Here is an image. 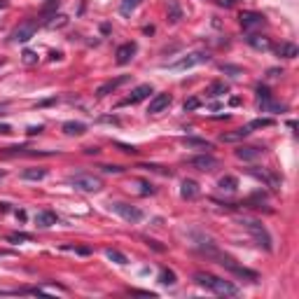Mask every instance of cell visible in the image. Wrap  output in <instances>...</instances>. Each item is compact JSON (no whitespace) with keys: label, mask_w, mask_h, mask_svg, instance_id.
Instances as JSON below:
<instances>
[{"label":"cell","mask_w":299,"mask_h":299,"mask_svg":"<svg viewBox=\"0 0 299 299\" xmlns=\"http://www.w3.org/2000/svg\"><path fill=\"white\" fill-rule=\"evenodd\" d=\"M68 185H73L77 192H87V194L103 189V180L94 173H73V176H68Z\"/></svg>","instance_id":"4"},{"label":"cell","mask_w":299,"mask_h":299,"mask_svg":"<svg viewBox=\"0 0 299 299\" xmlns=\"http://www.w3.org/2000/svg\"><path fill=\"white\" fill-rule=\"evenodd\" d=\"M180 17H183V12H180V7H178V3H176V0H171V3H168V19H171L173 24H176V21H180Z\"/></svg>","instance_id":"30"},{"label":"cell","mask_w":299,"mask_h":299,"mask_svg":"<svg viewBox=\"0 0 299 299\" xmlns=\"http://www.w3.org/2000/svg\"><path fill=\"white\" fill-rule=\"evenodd\" d=\"M141 3H143V0H122V7H119V12H122L124 17H129V14L134 12V10L141 5Z\"/></svg>","instance_id":"28"},{"label":"cell","mask_w":299,"mask_h":299,"mask_svg":"<svg viewBox=\"0 0 299 299\" xmlns=\"http://www.w3.org/2000/svg\"><path fill=\"white\" fill-rule=\"evenodd\" d=\"M35 31H37V21L35 19H26L24 24H19L17 28L12 31V42H28L33 35H35Z\"/></svg>","instance_id":"6"},{"label":"cell","mask_w":299,"mask_h":299,"mask_svg":"<svg viewBox=\"0 0 299 299\" xmlns=\"http://www.w3.org/2000/svg\"><path fill=\"white\" fill-rule=\"evenodd\" d=\"M3 178H5V173H3V171H0V180H3Z\"/></svg>","instance_id":"43"},{"label":"cell","mask_w":299,"mask_h":299,"mask_svg":"<svg viewBox=\"0 0 299 299\" xmlns=\"http://www.w3.org/2000/svg\"><path fill=\"white\" fill-rule=\"evenodd\" d=\"M126 75H122V77H115V79H108V82H105V84H101L96 89V96L98 98H103V96H108V94H112L117 89V87H122L124 82H126Z\"/></svg>","instance_id":"13"},{"label":"cell","mask_w":299,"mask_h":299,"mask_svg":"<svg viewBox=\"0 0 299 299\" xmlns=\"http://www.w3.org/2000/svg\"><path fill=\"white\" fill-rule=\"evenodd\" d=\"M189 166H194L196 171H215V168L220 166V161H218L213 154L203 152V154H196V157L189 159Z\"/></svg>","instance_id":"8"},{"label":"cell","mask_w":299,"mask_h":299,"mask_svg":"<svg viewBox=\"0 0 299 299\" xmlns=\"http://www.w3.org/2000/svg\"><path fill=\"white\" fill-rule=\"evenodd\" d=\"M241 225L245 227V232H248L252 238H255V243L260 245V248H264L267 252L274 250V241H271V234H269V229H267V227H264L260 220H250V218H243V220H241Z\"/></svg>","instance_id":"3"},{"label":"cell","mask_w":299,"mask_h":299,"mask_svg":"<svg viewBox=\"0 0 299 299\" xmlns=\"http://www.w3.org/2000/svg\"><path fill=\"white\" fill-rule=\"evenodd\" d=\"M183 145L189 147V150H203V152L213 150V143L203 141V138H194V136H185V138H183Z\"/></svg>","instance_id":"16"},{"label":"cell","mask_w":299,"mask_h":299,"mask_svg":"<svg viewBox=\"0 0 299 299\" xmlns=\"http://www.w3.org/2000/svg\"><path fill=\"white\" fill-rule=\"evenodd\" d=\"M150 94H152V87H150V84H138V87L134 89V92L129 94V96L124 98V101H122L119 105H134V103H141V101H145V98L150 96Z\"/></svg>","instance_id":"10"},{"label":"cell","mask_w":299,"mask_h":299,"mask_svg":"<svg viewBox=\"0 0 299 299\" xmlns=\"http://www.w3.org/2000/svg\"><path fill=\"white\" fill-rule=\"evenodd\" d=\"M138 185H141V194H152L154 189L150 183H145V180H138Z\"/></svg>","instance_id":"34"},{"label":"cell","mask_w":299,"mask_h":299,"mask_svg":"<svg viewBox=\"0 0 299 299\" xmlns=\"http://www.w3.org/2000/svg\"><path fill=\"white\" fill-rule=\"evenodd\" d=\"M218 187L222 189V192H236V187H238V180L234 176H225V178H220V183H218Z\"/></svg>","instance_id":"23"},{"label":"cell","mask_w":299,"mask_h":299,"mask_svg":"<svg viewBox=\"0 0 299 299\" xmlns=\"http://www.w3.org/2000/svg\"><path fill=\"white\" fill-rule=\"evenodd\" d=\"M210 61V54L208 52H192V54L178 59L176 63H168L171 70H187V68H194V66H201V63Z\"/></svg>","instance_id":"5"},{"label":"cell","mask_w":299,"mask_h":299,"mask_svg":"<svg viewBox=\"0 0 299 299\" xmlns=\"http://www.w3.org/2000/svg\"><path fill=\"white\" fill-rule=\"evenodd\" d=\"M3 110H5V105H0V112H3Z\"/></svg>","instance_id":"44"},{"label":"cell","mask_w":299,"mask_h":299,"mask_svg":"<svg viewBox=\"0 0 299 299\" xmlns=\"http://www.w3.org/2000/svg\"><path fill=\"white\" fill-rule=\"evenodd\" d=\"M194 281H196V285L206 287V290H210V292H215V294H222V297H234V294H238L236 285H232V283L225 281V278H218V276L208 274V271H196Z\"/></svg>","instance_id":"2"},{"label":"cell","mask_w":299,"mask_h":299,"mask_svg":"<svg viewBox=\"0 0 299 299\" xmlns=\"http://www.w3.org/2000/svg\"><path fill=\"white\" fill-rule=\"evenodd\" d=\"M218 3H220L222 7H232L234 5V0H218Z\"/></svg>","instance_id":"40"},{"label":"cell","mask_w":299,"mask_h":299,"mask_svg":"<svg viewBox=\"0 0 299 299\" xmlns=\"http://www.w3.org/2000/svg\"><path fill=\"white\" fill-rule=\"evenodd\" d=\"M45 176H47V171H45V168H26V171L21 173V178H24V180H42Z\"/></svg>","instance_id":"26"},{"label":"cell","mask_w":299,"mask_h":299,"mask_svg":"<svg viewBox=\"0 0 299 299\" xmlns=\"http://www.w3.org/2000/svg\"><path fill=\"white\" fill-rule=\"evenodd\" d=\"M145 243H147V245H152L157 252H164V250H166L164 245H159V241H152V238H145Z\"/></svg>","instance_id":"36"},{"label":"cell","mask_w":299,"mask_h":299,"mask_svg":"<svg viewBox=\"0 0 299 299\" xmlns=\"http://www.w3.org/2000/svg\"><path fill=\"white\" fill-rule=\"evenodd\" d=\"M225 94H229V87H227V84H225V82H213V84L208 87V92H206V96L215 98V96H225Z\"/></svg>","instance_id":"24"},{"label":"cell","mask_w":299,"mask_h":299,"mask_svg":"<svg viewBox=\"0 0 299 299\" xmlns=\"http://www.w3.org/2000/svg\"><path fill=\"white\" fill-rule=\"evenodd\" d=\"M238 19H241V26H243L245 31H252V28H262V26L267 24L262 14H257V12H243Z\"/></svg>","instance_id":"12"},{"label":"cell","mask_w":299,"mask_h":299,"mask_svg":"<svg viewBox=\"0 0 299 299\" xmlns=\"http://www.w3.org/2000/svg\"><path fill=\"white\" fill-rule=\"evenodd\" d=\"M248 42H250L255 49H271L269 37H264V35H250V37H248Z\"/></svg>","instance_id":"25"},{"label":"cell","mask_w":299,"mask_h":299,"mask_svg":"<svg viewBox=\"0 0 299 299\" xmlns=\"http://www.w3.org/2000/svg\"><path fill=\"white\" fill-rule=\"evenodd\" d=\"M257 94H260V98H271V94H269L267 87H257Z\"/></svg>","instance_id":"37"},{"label":"cell","mask_w":299,"mask_h":299,"mask_svg":"<svg viewBox=\"0 0 299 299\" xmlns=\"http://www.w3.org/2000/svg\"><path fill=\"white\" fill-rule=\"evenodd\" d=\"M274 124V119H269V117H262V119H252L248 126L250 129H264V126H271Z\"/></svg>","instance_id":"31"},{"label":"cell","mask_w":299,"mask_h":299,"mask_svg":"<svg viewBox=\"0 0 299 299\" xmlns=\"http://www.w3.org/2000/svg\"><path fill=\"white\" fill-rule=\"evenodd\" d=\"M199 105H201V101H199V98H189V101H185V110L192 112V110H196Z\"/></svg>","instance_id":"33"},{"label":"cell","mask_w":299,"mask_h":299,"mask_svg":"<svg viewBox=\"0 0 299 299\" xmlns=\"http://www.w3.org/2000/svg\"><path fill=\"white\" fill-rule=\"evenodd\" d=\"M87 131V126L82 122H66L63 124V134L68 136H82Z\"/></svg>","instance_id":"22"},{"label":"cell","mask_w":299,"mask_h":299,"mask_svg":"<svg viewBox=\"0 0 299 299\" xmlns=\"http://www.w3.org/2000/svg\"><path fill=\"white\" fill-rule=\"evenodd\" d=\"M136 52H138V45H136V42H124V45H119V47H117V52H115V56H117L115 61L119 63V66H126V63L136 56Z\"/></svg>","instance_id":"9"},{"label":"cell","mask_w":299,"mask_h":299,"mask_svg":"<svg viewBox=\"0 0 299 299\" xmlns=\"http://www.w3.org/2000/svg\"><path fill=\"white\" fill-rule=\"evenodd\" d=\"M159 283L161 285H176V274H173L171 269H161L159 271Z\"/></svg>","instance_id":"27"},{"label":"cell","mask_w":299,"mask_h":299,"mask_svg":"<svg viewBox=\"0 0 299 299\" xmlns=\"http://www.w3.org/2000/svg\"><path fill=\"white\" fill-rule=\"evenodd\" d=\"M180 194H183V199H187V201H194L196 196H199V185H196L194 180H183Z\"/></svg>","instance_id":"19"},{"label":"cell","mask_w":299,"mask_h":299,"mask_svg":"<svg viewBox=\"0 0 299 299\" xmlns=\"http://www.w3.org/2000/svg\"><path fill=\"white\" fill-rule=\"evenodd\" d=\"M252 129L250 126H241V129H234V131H229V134H222L220 141L222 143H236V141H243L245 136H250Z\"/></svg>","instance_id":"15"},{"label":"cell","mask_w":299,"mask_h":299,"mask_svg":"<svg viewBox=\"0 0 299 299\" xmlns=\"http://www.w3.org/2000/svg\"><path fill=\"white\" fill-rule=\"evenodd\" d=\"M3 154L5 157H17V154H21V157H49L52 152H35V150H28V147H5Z\"/></svg>","instance_id":"14"},{"label":"cell","mask_w":299,"mask_h":299,"mask_svg":"<svg viewBox=\"0 0 299 299\" xmlns=\"http://www.w3.org/2000/svg\"><path fill=\"white\" fill-rule=\"evenodd\" d=\"M0 255H5V252H0Z\"/></svg>","instance_id":"45"},{"label":"cell","mask_w":299,"mask_h":299,"mask_svg":"<svg viewBox=\"0 0 299 299\" xmlns=\"http://www.w3.org/2000/svg\"><path fill=\"white\" fill-rule=\"evenodd\" d=\"M112 210L117 215H122L126 222H141L143 220V210L141 208L131 206V203H124V201H115L112 203Z\"/></svg>","instance_id":"7"},{"label":"cell","mask_w":299,"mask_h":299,"mask_svg":"<svg viewBox=\"0 0 299 299\" xmlns=\"http://www.w3.org/2000/svg\"><path fill=\"white\" fill-rule=\"evenodd\" d=\"M40 131H42V126H31V129H28V134H40Z\"/></svg>","instance_id":"41"},{"label":"cell","mask_w":299,"mask_h":299,"mask_svg":"<svg viewBox=\"0 0 299 299\" xmlns=\"http://www.w3.org/2000/svg\"><path fill=\"white\" fill-rule=\"evenodd\" d=\"M250 173L257 178V180H262V183H267L271 189H278V178H274L271 173H267V171H264V168H257V166H255V168H250Z\"/></svg>","instance_id":"18"},{"label":"cell","mask_w":299,"mask_h":299,"mask_svg":"<svg viewBox=\"0 0 299 299\" xmlns=\"http://www.w3.org/2000/svg\"><path fill=\"white\" fill-rule=\"evenodd\" d=\"M0 134H12V129L7 126V124H3V126H0Z\"/></svg>","instance_id":"42"},{"label":"cell","mask_w":299,"mask_h":299,"mask_svg":"<svg viewBox=\"0 0 299 299\" xmlns=\"http://www.w3.org/2000/svg\"><path fill=\"white\" fill-rule=\"evenodd\" d=\"M262 147H255V145H245V147H238L236 150V157L238 159H243V161H252V159L257 157H262Z\"/></svg>","instance_id":"17"},{"label":"cell","mask_w":299,"mask_h":299,"mask_svg":"<svg viewBox=\"0 0 299 299\" xmlns=\"http://www.w3.org/2000/svg\"><path fill=\"white\" fill-rule=\"evenodd\" d=\"M171 94H157V96L152 98V101H150V108H147V112H150V115H159V112H164L166 108H168V105H171Z\"/></svg>","instance_id":"11"},{"label":"cell","mask_w":299,"mask_h":299,"mask_svg":"<svg viewBox=\"0 0 299 299\" xmlns=\"http://www.w3.org/2000/svg\"><path fill=\"white\" fill-rule=\"evenodd\" d=\"M105 255H108V260H112L115 264H126V255H122V252L115 250V248H108Z\"/></svg>","instance_id":"29"},{"label":"cell","mask_w":299,"mask_h":299,"mask_svg":"<svg viewBox=\"0 0 299 299\" xmlns=\"http://www.w3.org/2000/svg\"><path fill=\"white\" fill-rule=\"evenodd\" d=\"M276 52H278V56H285V59H294V56L299 54L297 45H292V42H283V45H278V47H276Z\"/></svg>","instance_id":"21"},{"label":"cell","mask_w":299,"mask_h":299,"mask_svg":"<svg viewBox=\"0 0 299 299\" xmlns=\"http://www.w3.org/2000/svg\"><path fill=\"white\" fill-rule=\"evenodd\" d=\"M31 234H10L7 236V241H12V243H17V241H31Z\"/></svg>","instance_id":"32"},{"label":"cell","mask_w":299,"mask_h":299,"mask_svg":"<svg viewBox=\"0 0 299 299\" xmlns=\"http://www.w3.org/2000/svg\"><path fill=\"white\" fill-rule=\"evenodd\" d=\"M203 252H206L208 257H213L215 262L220 264V267H225L229 274L238 276V278H243V281H250V283H257V281H260V274H257V271H252V269L243 267V264H238L234 257H229L227 252H220L213 243H208L206 248H203Z\"/></svg>","instance_id":"1"},{"label":"cell","mask_w":299,"mask_h":299,"mask_svg":"<svg viewBox=\"0 0 299 299\" xmlns=\"http://www.w3.org/2000/svg\"><path fill=\"white\" fill-rule=\"evenodd\" d=\"M24 61L26 63H33V61H35V54H33V52H24Z\"/></svg>","instance_id":"39"},{"label":"cell","mask_w":299,"mask_h":299,"mask_svg":"<svg viewBox=\"0 0 299 299\" xmlns=\"http://www.w3.org/2000/svg\"><path fill=\"white\" fill-rule=\"evenodd\" d=\"M35 222H37V227H52L59 222V218L54 213H49V210H42V213L35 215Z\"/></svg>","instance_id":"20"},{"label":"cell","mask_w":299,"mask_h":299,"mask_svg":"<svg viewBox=\"0 0 299 299\" xmlns=\"http://www.w3.org/2000/svg\"><path fill=\"white\" fill-rule=\"evenodd\" d=\"M105 173H122V166H103Z\"/></svg>","instance_id":"38"},{"label":"cell","mask_w":299,"mask_h":299,"mask_svg":"<svg viewBox=\"0 0 299 299\" xmlns=\"http://www.w3.org/2000/svg\"><path fill=\"white\" fill-rule=\"evenodd\" d=\"M59 3H61V0H49L47 5L42 7V12H45V14H49L52 10H56V7H59Z\"/></svg>","instance_id":"35"}]
</instances>
